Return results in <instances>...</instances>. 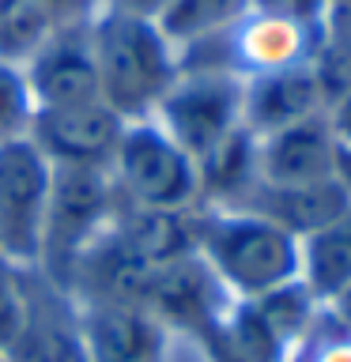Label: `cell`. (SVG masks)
I'll return each instance as SVG.
<instances>
[{
	"instance_id": "cell-6",
	"label": "cell",
	"mask_w": 351,
	"mask_h": 362,
	"mask_svg": "<svg viewBox=\"0 0 351 362\" xmlns=\"http://www.w3.org/2000/svg\"><path fill=\"white\" fill-rule=\"evenodd\" d=\"M53 163L30 140L0 144V257L38 268Z\"/></svg>"
},
{
	"instance_id": "cell-16",
	"label": "cell",
	"mask_w": 351,
	"mask_h": 362,
	"mask_svg": "<svg viewBox=\"0 0 351 362\" xmlns=\"http://www.w3.org/2000/svg\"><path fill=\"white\" fill-rule=\"evenodd\" d=\"M200 177V208H238L260 181L257 170V136L234 129L223 144H215L204 158H197Z\"/></svg>"
},
{
	"instance_id": "cell-27",
	"label": "cell",
	"mask_w": 351,
	"mask_h": 362,
	"mask_svg": "<svg viewBox=\"0 0 351 362\" xmlns=\"http://www.w3.org/2000/svg\"><path fill=\"white\" fill-rule=\"evenodd\" d=\"M313 362H351V336L336 339V344H325L321 351H317Z\"/></svg>"
},
{
	"instance_id": "cell-13",
	"label": "cell",
	"mask_w": 351,
	"mask_h": 362,
	"mask_svg": "<svg viewBox=\"0 0 351 362\" xmlns=\"http://www.w3.org/2000/svg\"><path fill=\"white\" fill-rule=\"evenodd\" d=\"M317 113H325V102L313 83L310 61L242 79V124L257 140Z\"/></svg>"
},
{
	"instance_id": "cell-11",
	"label": "cell",
	"mask_w": 351,
	"mask_h": 362,
	"mask_svg": "<svg viewBox=\"0 0 351 362\" xmlns=\"http://www.w3.org/2000/svg\"><path fill=\"white\" fill-rule=\"evenodd\" d=\"M79 332H84L87 362H163L166 358L170 332L144 305H113V302L79 305Z\"/></svg>"
},
{
	"instance_id": "cell-22",
	"label": "cell",
	"mask_w": 351,
	"mask_h": 362,
	"mask_svg": "<svg viewBox=\"0 0 351 362\" xmlns=\"http://www.w3.org/2000/svg\"><path fill=\"white\" fill-rule=\"evenodd\" d=\"M310 72H313L317 90H321L325 110H333L351 90V38L325 34L321 45H313V53H310Z\"/></svg>"
},
{
	"instance_id": "cell-18",
	"label": "cell",
	"mask_w": 351,
	"mask_h": 362,
	"mask_svg": "<svg viewBox=\"0 0 351 362\" xmlns=\"http://www.w3.org/2000/svg\"><path fill=\"white\" fill-rule=\"evenodd\" d=\"M242 16H249V0H170V8L159 16V30L181 53L226 34Z\"/></svg>"
},
{
	"instance_id": "cell-7",
	"label": "cell",
	"mask_w": 351,
	"mask_h": 362,
	"mask_svg": "<svg viewBox=\"0 0 351 362\" xmlns=\"http://www.w3.org/2000/svg\"><path fill=\"white\" fill-rule=\"evenodd\" d=\"M238 298H231V291L215 279V272L192 253L155 272L147 298H144V310L166 332H185V336L204 339L226 317V310Z\"/></svg>"
},
{
	"instance_id": "cell-9",
	"label": "cell",
	"mask_w": 351,
	"mask_h": 362,
	"mask_svg": "<svg viewBox=\"0 0 351 362\" xmlns=\"http://www.w3.org/2000/svg\"><path fill=\"white\" fill-rule=\"evenodd\" d=\"M125 124L129 121L117 117L102 98H95L76 102V106L38 110L27 140L53 166H110Z\"/></svg>"
},
{
	"instance_id": "cell-20",
	"label": "cell",
	"mask_w": 351,
	"mask_h": 362,
	"mask_svg": "<svg viewBox=\"0 0 351 362\" xmlns=\"http://www.w3.org/2000/svg\"><path fill=\"white\" fill-rule=\"evenodd\" d=\"M30 294H34V268H19L0 257V355H8V347L27 328Z\"/></svg>"
},
{
	"instance_id": "cell-17",
	"label": "cell",
	"mask_w": 351,
	"mask_h": 362,
	"mask_svg": "<svg viewBox=\"0 0 351 362\" xmlns=\"http://www.w3.org/2000/svg\"><path fill=\"white\" fill-rule=\"evenodd\" d=\"M299 276L317 302H328L344 287H351V204L325 230L302 238V272Z\"/></svg>"
},
{
	"instance_id": "cell-15",
	"label": "cell",
	"mask_w": 351,
	"mask_h": 362,
	"mask_svg": "<svg viewBox=\"0 0 351 362\" xmlns=\"http://www.w3.org/2000/svg\"><path fill=\"white\" fill-rule=\"evenodd\" d=\"M197 211H159V208H129L121 204V211L113 215L110 230L117 234V242L140 260L144 268H166L181 257L197 253Z\"/></svg>"
},
{
	"instance_id": "cell-19",
	"label": "cell",
	"mask_w": 351,
	"mask_h": 362,
	"mask_svg": "<svg viewBox=\"0 0 351 362\" xmlns=\"http://www.w3.org/2000/svg\"><path fill=\"white\" fill-rule=\"evenodd\" d=\"M249 305L260 313V321L272 328V336L283 344V351H291L294 344H302L313 328V313H317V298L310 294L302 279H291L283 287L249 298Z\"/></svg>"
},
{
	"instance_id": "cell-14",
	"label": "cell",
	"mask_w": 351,
	"mask_h": 362,
	"mask_svg": "<svg viewBox=\"0 0 351 362\" xmlns=\"http://www.w3.org/2000/svg\"><path fill=\"white\" fill-rule=\"evenodd\" d=\"M351 189L344 181H317V185H265L257 181L253 192L238 204L242 211L265 215L268 223L283 226L291 238H310L317 230H325L333 219L347 211Z\"/></svg>"
},
{
	"instance_id": "cell-26",
	"label": "cell",
	"mask_w": 351,
	"mask_h": 362,
	"mask_svg": "<svg viewBox=\"0 0 351 362\" xmlns=\"http://www.w3.org/2000/svg\"><path fill=\"white\" fill-rule=\"evenodd\" d=\"M328 305H333L336 325L344 328V332H351V287H344V291L336 294V298H328Z\"/></svg>"
},
{
	"instance_id": "cell-3",
	"label": "cell",
	"mask_w": 351,
	"mask_h": 362,
	"mask_svg": "<svg viewBox=\"0 0 351 362\" xmlns=\"http://www.w3.org/2000/svg\"><path fill=\"white\" fill-rule=\"evenodd\" d=\"M117 211L121 197L113 189L110 166H53L38 272L57 291L68 287V276H72L79 253L98 234H106Z\"/></svg>"
},
{
	"instance_id": "cell-2",
	"label": "cell",
	"mask_w": 351,
	"mask_h": 362,
	"mask_svg": "<svg viewBox=\"0 0 351 362\" xmlns=\"http://www.w3.org/2000/svg\"><path fill=\"white\" fill-rule=\"evenodd\" d=\"M197 257L231 291L249 302L260 294L302 279V242L265 215L242 208H200L197 211Z\"/></svg>"
},
{
	"instance_id": "cell-4",
	"label": "cell",
	"mask_w": 351,
	"mask_h": 362,
	"mask_svg": "<svg viewBox=\"0 0 351 362\" xmlns=\"http://www.w3.org/2000/svg\"><path fill=\"white\" fill-rule=\"evenodd\" d=\"M110 177L121 204L159 211L200 208L197 163L151 117L129 121L110 158Z\"/></svg>"
},
{
	"instance_id": "cell-23",
	"label": "cell",
	"mask_w": 351,
	"mask_h": 362,
	"mask_svg": "<svg viewBox=\"0 0 351 362\" xmlns=\"http://www.w3.org/2000/svg\"><path fill=\"white\" fill-rule=\"evenodd\" d=\"M325 8H328L325 0H249V11H257V16L294 23V27H306V30H321Z\"/></svg>"
},
{
	"instance_id": "cell-24",
	"label": "cell",
	"mask_w": 351,
	"mask_h": 362,
	"mask_svg": "<svg viewBox=\"0 0 351 362\" xmlns=\"http://www.w3.org/2000/svg\"><path fill=\"white\" fill-rule=\"evenodd\" d=\"M325 113H328V124H333V132H336L340 163H344V158H351V90L336 102L333 110H325Z\"/></svg>"
},
{
	"instance_id": "cell-5",
	"label": "cell",
	"mask_w": 351,
	"mask_h": 362,
	"mask_svg": "<svg viewBox=\"0 0 351 362\" xmlns=\"http://www.w3.org/2000/svg\"><path fill=\"white\" fill-rule=\"evenodd\" d=\"M151 121L197 163L234 129H242V76L204 64L181 68Z\"/></svg>"
},
{
	"instance_id": "cell-12",
	"label": "cell",
	"mask_w": 351,
	"mask_h": 362,
	"mask_svg": "<svg viewBox=\"0 0 351 362\" xmlns=\"http://www.w3.org/2000/svg\"><path fill=\"white\" fill-rule=\"evenodd\" d=\"M4 362H87L76 298L57 291L38 268H34V294H30L27 328L8 347Z\"/></svg>"
},
{
	"instance_id": "cell-29",
	"label": "cell",
	"mask_w": 351,
	"mask_h": 362,
	"mask_svg": "<svg viewBox=\"0 0 351 362\" xmlns=\"http://www.w3.org/2000/svg\"><path fill=\"white\" fill-rule=\"evenodd\" d=\"M325 4H328V0H325Z\"/></svg>"
},
{
	"instance_id": "cell-10",
	"label": "cell",
	"mask_w": 351,
	"mask_h": 362,
	"mask_svg": "<svg viewBox=\"0 0 351 362\" xmlns=\"http://www.w3.org/2000/svg\"><path fill=\"white\" fill-rule=\"evenodd\" d=\"M257 170L265 185H317L340 177V147L328 113L306 117L299 124L260 136Z\"/></svg>"
},
{
	"instance_id": "cell-25",
	"label": "cell",
	"mask_w": 351,
	"mask_h": 362,
	"mask_svg": "<svg viewBox=\"0 0 351 362\" xmlns=\"http://www.w3.org/2000/svg\"><path fill=\"white\" fill-rule=\"evenodd\" d=\"M98 4H106V8H117L125 11V16H136V19H151L159 23V16L170 8V0H98Z\"/></svg>"
},
{
	"instance_id": "cell-1",
	"label": "cell",
	"mask_w": 351,
	"mask_h": 362,
	"mask_svg": "<svg viewBox=\"0 0 351 362\" xmlns=\"http://www.w3.org/2000/svg\"><path fill=\"white\" fill-rule=\"evenodd\" d=\"M98 68V98L125 121L151 117L181 72L178 49L151 19L95 4L87 16Z\"/></svg>"
},
{
	"instance_id": "cell-21",
	"label": "cell",
	"mask_w": 351,
	"mask_h": 362,
	"mask_svg": "<svg viewBox=\"0 0 351 362\" xmlns=\"http://www.w3.org/2000/svg\"><path fill=\"white\" fill-rule=\"evenodd\" d=\"M34 95L23 76V64L0 61V144L11 140H27L30 124H34Z\"/></svg>"
},
{
	"instance_id": "cell-28",
	"label": "cell",
	"mask_w": 351,
	"mask_h": 362,
	"mask_svg": "<svg viewBox=\"0 0 351 362\" xmlns=\"http://www.w3.org/2000/svg\"><path fill=\"white\" fill-rule=\"evenodd\" d=\"M0 362H4V355H0Z\"/></svg>"
},
{
	"instance_id": "cell-8",
	"label": "cell",
	"mask_w": 351,
	"mask_h": 362,
	"mask_svg": "<svg viewBox=\"0 0 351 362\" xmlns=\"http://www.w3.org/2000/svg\"><path fill=\"white\" fill-rule=\"evenodd\" d=\"M87 16L68 19L64 27H57L23 61V76H27V87L38 110L76 106V102L98 98V68H95V49H91Z\"/></svg>"
}]
</instances>
